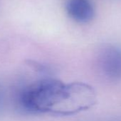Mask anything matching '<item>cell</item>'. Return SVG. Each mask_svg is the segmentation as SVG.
Here are the masks:
<instances>
[{
  "label": "cell",
  "instance_id": "cell-1",
  "mask_svg": "<svg viewBox=\"0 0 121 121\" xmlns=\"http://www.w3.org/2000/svg\"><path fill=\"white\" fill-rule=\"evenodd\" d=\"M73 86L50 75H43L25 84L17 95L21 110L29 113L66 116Z\"/></svg>",
  "mask_w": 121,
  "mask_h": 121
},
{
  "label": "cell",
  "instance_id": "cell-2",
  "mask_svg": "<svg viewBox=\"0 0 121 121\" xmlns=\"http://www.w3.org/2000/svg\"><path fill=\"white\" fill-rule=\"evenodd\" d=\"M99 74L110 82L121 81V48L114 45L104 47L97 58Z\"/></svg>",
  "mask_w": 121,
  "mask_h": 121
},
{
  "label": "cell",
  "instance_id": "cell-3",
  "mask_svg": "<svg viewBox=\"0 0 121 121\" xmlns=\"http://www.w3.org/2000/svg\"><path fill=\"white\" fill-rule=\"evenodd\" d=\"M66 11L71 18L79 23L91 21L95 13L91 0H68Z\"/></svg>",
  "mask_w": 121,
  "mask_h": 121
},
{
  "label": "cell",
  "instance_id": "cell-4",
  "mask_svg": "<svg viewBox=\"0 0 121 121\" xmlns=\"http://www.w3.org/2000/svg\"><path fill=\"white\" fill-rule=\"evenodd\" d=\"M121 121V120H115V121Z\"/></svg>",
  "mask_w": 121,
  "mask_h": 121
}]
</instances>
